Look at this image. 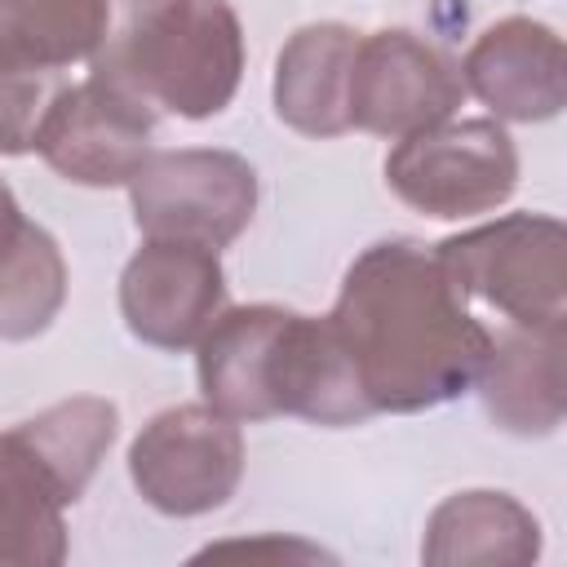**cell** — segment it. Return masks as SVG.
<instances>
[{
    "label": "cell",
    "mask_w": 567,
    "mask_h": 567,
    "mask_svg": "<svg viewBox=\"0 0 567 567\" xmlns=\"http://www.w3.org/2000/svg\"><path fill=\"white\" fill-rule=\"evenodd\" d=\"M377 412H425L474 390L492 332L452 288L434 248L381 239L363 248L323 315Z\"/></svg>",
    "instance_id": "obj_1"
},
{
    "label": "cell",
    "mask_w": 567,
    "mask_h": 567,
    "mask_svg": "<svg viewBox=\"0 0 567 567\" xmlns=\"http://www.w3.org/2000/svg\"><path fill=\"white\" fill-rule=\"evenodd\" d=\"M204 403L230 421L301 416L315 425H359L372 416L328 319L284 306L221 310L195 341Z\"/></svg>",
    "instance_id": "obj_2"
},
{
    "label": "cell",
    "mask_w": 567,
    "mask_h": 567,
    "mask_svg": "<svg viewBox=\"0 0 567 567\" xmlns=\"http://www.w3.org/2000/svg\"><path fill=\"white\" fill-rule=\"evenodd\" d=\"M151 111L208 120L244 75V27L226 0H142L93 58Z\"/></svg>",
    "instance_id": "obj_3"
},
{
    "label": "cell",
    "mask_w": 567,
    "mask_h": 567,
    "mask_svg": "<svg viewBox=\"0 0 567 567\" xmlns=\"http://www.w3.org/2000/svg\"><path fill=\"white\" fill-rule=\"evenodd\" d=\"M452 288L496 306L514 328L567 323V230L545 213H509L434 244Z\"/></svg>",
    "instance_id": "obj_4"
},
{
    "label": "cell",
    "mask_w": 567,
    "mask_h": 567,
    "mask_svg": "<svg viewBox=\"0 0 567 567\" xmlns=\"http://www.w3.org/2000/svg\"><path fill=\"white\" fill-rule=\"evenodd\" d=\"M128 204L146 239H182L221 252L257 213V173L235 151H151L128 182Z\"/></svg>",
    "instance_id": "obj_5"
},
{
    "label": "cell",
    "mask_w": 567,
    "mask_h": 567,
    "mask_svg": "<svg viewBox=\"0 0 567 567\" xmlns=\"http://www.w3.org/2000/svg\"><path fill=\"white\" fill-rule=\"evenodd\" d=\"M385 182L408 208L456 221L492 213L514 195L518 151L496 120H443L394 142Z\"/></svg>",
    "instance_id": "obj_6"
},
{
    "label": "cell",
    "mask_w": 567,
    "mask_h": 567,
    "mask_svg": "<svg viewBox=\"0 0 567 567\" xmlns=\"http://www.w3.org/2000/svg\"><path fill=\"white\" fill-rule=\"evenodd\" d=\"M128 478L142 501L168 518L221 509L244 478L239 421L213 403H177L155 412L128 447Z\"/></svg>",
    "instance_id": "obj_7"
},
{
    "label": "cell",
    "mask_w": 567,
    "mask_h": 567,
    "mask_svg": "<svg viewBox=\"0 0 567 567\" xmlns=\"http://www.w3.org/2000/svg\"><path fill=\"white\" fill-rule=\"evenodd\" d=\"M151 133L155 111L120 80L93 71L53 93L31 151L75 186H128L151 155Z\"/></svg>",
    "instance_id": "obj_8"
},
{
    "label": "cell",
    "mask_w": 567,
    "mask_h": 567,
    "mask_svg": "<svg viewBox=\"0 0 567 567\" xmlns=\"http://www.w3.org/2000/svg\"><path fill=\"white\" fill-rule=\"evenodd\" d=\"M465 102L461 66L412 31L359 35L350 71V128L408 137L456 115Z\"/></svg>",
    "instance_id": "obj_9"
},
{
    "label": "cell",
    "mask_w": 567,
    "mask_h": 567,
    "mask_svg": "<svg viewBox=\"0 0 567 567\" xmlns=\"http://www.w3.org/2000/svg\"><path fill=\"white\" fill-rule=\"evenodd\" d=\"M226 310V270L213 248L146 239L120 275V315L155 350H190Z\"/></svg>",
    "instance_id": "obj_10"
},
{
    "label": "cell",
    "mask_w": 567,
    "mask_h": 567,
    "mask_svg": "<svg viewBox=\"0 0 567 567\" xmlns=\"http://www.w3.org/2000/svg\"><path fill=\"white\" fill-rule=\"evenodd\" d=\"M465 93L492 106L501 120L536 124L554 120L567 102V58L554 27L536 18L492 22L461 62Z\"/></svg>",
    "instance_id": "obj_11"
},
{
    "label": "cell",
    "mask_w": 567,
    "mask_h": 567,
    "mask_svg": "<svg viewBox=\"0 0 567 567\" xmlns=\"http://www.w3.org/2000/svg\"><path fill=\"white\" fill-rule=\"evenodd\" d=\"M567 323L558 328H514L492 337L478 372L483 412L518 439H545L563 425L567 381H563Z\"/></svg>",
    "instance_id": "obj_12"
},
{
    "label": "cell",
    "mask_w": 567,
    "mask_h": 567,
    "mask_svg": "<svg viewBox=\"0 0 567 567\" xmlns=\"http://www.w3.org/2000/svg\"><path fill=\"white\" fill-rule=\"evenodd\" d=\"M75 501L27 425L0 430V567H58L66 558L62 514Z\"/></svg>",
    "instance_id": "obj_13"
},
{
    "label": "cell",
    "mask_w": 567,
    "mask_h": 567,
    "mask_svg": "<svg viewBox=\"0 0 567 567\" xmlns=\"http://www.w3.org/2000/svg\"><path fill=\"white\" fill-rule=\"evenodd\" d=\"M359 31L346 22H310L288 35L275 62V115L306 137L350 128V71Z\"/></svg>",
    "instance_id": "obj_14"
},
{
    "label": "cell",
    "mask_w": 567,
    "mask_h": 567,
    "mask_svg": "<svg viewBox=\"0 0 567 567\" xmlns=\"http://www.w3.org/2000/svg\"><path fill=\"white\" fill-rule=\"evenodd\" d=\"M111 31V0H0V75L62 84L93 62Z\"/></svg>",
    "instance_id": "obj_15"
},
{
    "label": "cell",
    "mask_w": 567,
    "mask_h": 567,
    "mask_svg": "<svg viewBox=\"0 0 567 567\" xmlns=\"http://www.w3.org/2000/svg\"><path fill=\"white\" fill-rule=\"evenodd\" d=\"M540 554V523L527 505H518L505 492H456L447 496L421 540V558L439 567H523Z\"/></svg>",
    "instance_id": "obj_16"
},
{
    "label": "cell",
    "mask_w": 567,
    "mask_h": 567,
    "mask_svg": "<svg viewBox=\"0 0 567 567\" xmlns=\"http://www.w3.org/2000/svg\"><path fill=\"white\" fill-rule=\"evenodd\" d=\"M66 301V261L58 239L27 221L9 252H0V341L40 337Z\"/></svg>",
    "instance_id": "obj_17"
},
{
    "label": "cell",
    "mask_w": 567,
    "mask_h": 567,
    "mask_svg": "<svg viewBox=\"0 0 567 567\" xmlns=\"http://www.w3.org/2000/svg\"><path fill=\"white\" fill-rule=\"evenodd\" d=\"M22 226H27L22 208H18L13 190H9L4 182H0V252H9V248H13V239L22 235Z\"/></svg>",
    "instance_id": "obj_18"
}]
</instances>
